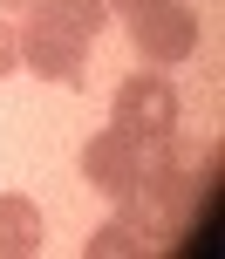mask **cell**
Segmentation results:
<instances>
[{"mask_svg":"<svg viewBox=\"0 0 225 259\" xmlns=\"http://www.w3.org/2000/svg\"><path fill=\"white\" fill-rule=\"evenodd\" d=\"M130 130H109V137L103 143H96V150H89V170H96V178H103V191H130V184H137V157H130Z\"/></svg>","mask_w":225,"mask_h":259,"instance_id":"cell-3","label":"cell"},{"mask_svg":"<svg viewBox=\"0 0 225 259\" xmlns=\"http://www.w3.org/2000/svg\"><path fill=\"white\" fill-rule=\"evenodd\" d=\"M130 34H137V48H144L150 62H185V55L198 48V14L177 7V0H144L137 21H130Z\"/></svg>","mask_w":225,"mask_h":259,"instance_id":"cell-2","label":"cell"},{"mask_svg":"<svg viewBox=\"0 0 225 259\" xmlns=\"http://www.w3.org/2000/svg\"><path fill=\"white\" fill-rule=\"evenodd\" d=\"M96 27H103V0H41L34 34H27L34 68L75 82V55H82V41H96Z\"/></svg>","mask_w":225,"mask_h":259,"instance_id":"cell-1","label":"cell"},{"mask_svg":"<svg viewBox=\"0 0 225 259\" xmlns=\"http://www.w3.org/2000/svg\"><path fill=\"white\" fill-rule=\"evenodd\" d=\"M123 7H130V14H137V7H144V0H123Z\"/></svg>","mask_w":225,"mask_h":259,"instance_id":"cell-5","label":"cell"},{"mask_svg":"<svg viewBox=\"0 0 225 259\" xmlns=\"http://www.w3.org/2000/svg\"><path fill=\"white\" fill-rule=\"evenodd\" d=\"M177 252H205V259L218 252V170L205 178V211H191V225H185V239H177Z\"/></svg>","mask_w":225,"mask_h":259,"instance_id":"cell-4","label":"cell"}]
</instances>
